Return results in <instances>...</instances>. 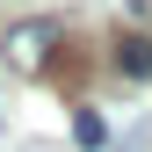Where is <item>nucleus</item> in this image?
<instances>
[{"label":"nucleus","instance_id":"1","mask_svg":"<svg viewBox=\"0 0 152 152\" xmlns=\"http://www.w3.org/2000/svg\"><path fill=\"white\" fill-rule=\"evenodd\" d=\"M51 44H58V22H22V29H7V65H15V72H44V65H51Z\"/></svg>","mask_w":152,"mask_h":152},{"label":"nucleus","instance_id":"2","mask_svg":"<svg viewBox=\"0 0 152 152\" xmlns=\"http://www.w3.org/2000/svg\"><path fill=\"white\" fill-rule=\"evenodd\" d=\"M116 65L130 72V80H152V36H123V44H116Z\"/></svg>","mask_w":152,"mask_h":152},{"label":"nucleus","instance_id":"3","mask_svg":"<svg viewBox=\"0 0 152 152\" xmlns=\"http://www.w3.org/2000/svg\"><path fill=\"white\" fill-rule=\"evenodd\" d=\"M72 138H80L87 152H102V138H109V130H102V116H80V123H72Z\"/></svg>","mask_w":152,"mask_h":152}]
</instances>
